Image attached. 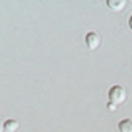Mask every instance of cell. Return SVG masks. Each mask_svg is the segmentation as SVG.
Wrapping results in <instances>:
<instances>
[{"label":"cell","mask_w":132,"mask_h":132,"mask_svg":"<svg viewBox=\"0 0 132 132\" xmlns=\"http://www.w3.org/2000/svg\"><path fill=\"white\" fill-rule=\"evenodd\" d=\"M129 28L132 30V15H130V18H129Z\"/></svg>","instance_id":"52a82bcc"},{"label":"cell","mask_w":132,"mask_h":132,"mask_svg":"<svg viewBox=\"0 0 132 132\" xmlns=\"http://www.w3.org/2000/svg\"><path fill=\"white\" fill-rule=\"evenodd\" d=\"M0 132H5V129H3V124L0 122Z\"/></svg>","instance_id":"ba28073f"},{"label":"cell","mask_w":132,"mask_h":132,"mask_svg":"<svg viewBox=\"0 0 132 132\" xmlns=\"http://www.w3.org/2000/svg\"><path fill=\"white\" fill-rule=\"evenodd\" d=\"M126 99H127V91L122 86H112L109 89V102L119 106L122 102H126Z\"/></svg>","instance_id":"6da1fadb"},{"label":"cell","mask_w":132,"mask_h":132,"mask_svg":"<svg viewBox=\"0 0 132 132\" xmlns=\"http://www.w3.org/2000/svg\"><path fill=\"white\" fill-rule=\"evenodd\" d=\"M126 0H107V8L112 12H121L126 7Z\"/></svg>","instance_id":"3957f363"},{"label":"cell","mask_w":132,"mask_h":132,"mask_svg":"<svg viewBox=\"0 0 132 132\" xmlns=\"http://www.w3.org/2000/svg\"><path fill=\"white\" fill-rule=\"evenodd\" d=\"M18 121H15V119H7L5 122H3V129L5 132H16L18 130Z\"/></svg>","instance_id":"277c9868"},{"label":"cell","mask_w":132,"mask_h":132,"mask_svg":"<svg viewBox=\"0 0 132 132\" xmlns=\"http://www.w3.org/2000/svg\"><path fill=\"white\" fill-rule=\"evenodd\" d=\"M107 106H109V111H116V109H117V106H116V104H112V102H109Z\"/></svg>","instance_id":"8992f818"},{"label":"cell","mask_w":132,"mask_h":132,"mask_svg":"<svg viewBox=\"0 0 132 132\" xmlns=\"http://www.w3.org/2000/svg\"><path fill=\"white\" fill-rule=\"evenodd\" d=\"M119 130L121 132H132V119H124L119 122Z\"/></svg>","instance_id":"5b68a950"},{"label":"cell","mask_w":132,"mask_h":132,"mask_svg":"<svg viewBox=\"0 0 132 132\" xmlns=\"http://www.w3.org/2000/svg\"><path fill=\"white\" fill-rule=\"evenodd\" d=\"M84 41H86V46H88V50L94 51V50H97L99 45H101V36H99L96 31H89L88 35H86Z\"/></svg>","instance_id":"7a4b0ae2"}]
</instances>
